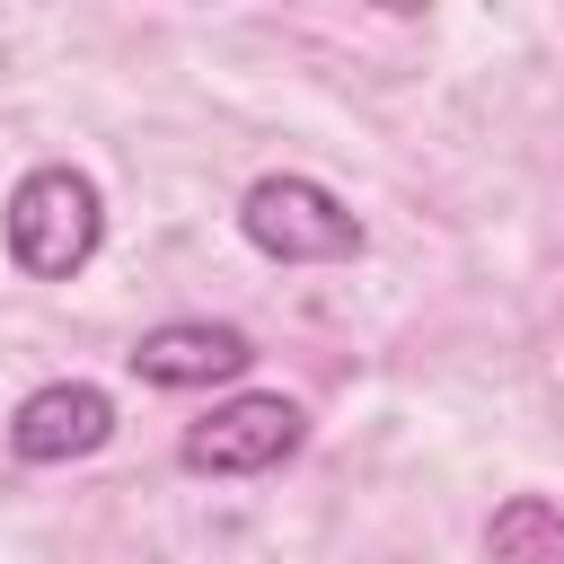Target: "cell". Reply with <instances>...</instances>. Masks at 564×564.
I'll list each match as a JSON object with an SVG mask.
<instances>
[{
    "mask_svg": "<svg viewBox=\"0 0 564 564\" xmlns=\"http://www.w3.org/2000/svg\"><path fill=\"white\" fill-rule=\"evenodd\" d=\"M106 238V203L79 167H26L9 194V256L35 282H70Z\"/></svg>",
    "mask_w": 564,
    "mask_h": 564,
    "instance_id": "cell-1",
    "label": "cell"
},
{
    "mask_svg": "<svg viewBox=\"0 0 564 564\" xmlns=\"http://www.w3.org/2000/svg\"><path fill=\"white\" fill-rule=\"evenodd\" d=\"M238 229L273 264H344V256H361V220L317 176H256L247 203H238Z\"/></svg>",
    "mask_w": 564,
    "mask_h": 564,
    "instance_id": "cell-2",
    "label": "cell"
},
{
    "mask_svg": "<svg viewBox=\"0 0 564 564\" xmlns=\"http://www.w3.org/2000/svg\"><path fill=\"white\" fill-rule=\"evenodd\" d=\"M308 441V414L291 405V397H229V405H212L194 432H185V467L194 476H264V467H282L291 449Z\"/></svg>",
    "mask_w": 564,
    "mask_h": 564,
    "instance_id": "cell-3",
    "label": "cell"
},
{
    "mask_svg": "<svg viewBox=\"0 0 564 564\" xmlns=\"http://www.w3.org/2000/svg\"><path fill=\"white\" fill-rule=\"evenodd\" d=\"M106 441H115V397L97 379H53L9 414V449L26 467H70V458H88Z\"/></svg>",
    "mask_w": 564,
    "mask_h": 564,
    "instance_id": "cell-4",
    "label": "cell"
},
{
    "mask_svg": "<svg viewBox=\"0 0 564 564\" xmlns=\"http://www.w3.org/2000/svg\"><path fill=\"white\" fill-rule=\"evenodd\" d=\"M123 361H132V379H150V388H212V379H238V370L256 361V344H247L238 326H212V317H167V326H150Z\"/></svg>",
    "mask_w": 564,
    "mask_h": 564,
    "instance_id": "cell-5",
    "label": "cell"
},
{
    "mask_svg": "<svg viewBox=\"0 0 564 564\" xmlns=\"http://www.w3.org/2000/svg\"><path fill=\"white\" fill-rule=\"evenodd\" d=\"M485 555H564V511L546 494H520L485 520Z\"/></svg>",
    "mask_w": 564,
    "mask_h": 564,
    "instance_id": "cell-6",
    "label": "cell"
},
{
    "mask_svg": "<svg viewBox=\"0 0 564 564\" xmlns=\"http://www.w3.org/2000/svg\"><path fill=\"white\" fill-rule=\"evenodd\" d=\"M370 9H388V18H414V9H432V0H370Z\"/></svg>",
    "mask_w": 564,
    "mask_h": 564,
    "instance_id": "cell-7",
    "label": "cell"
}]
</instances>
